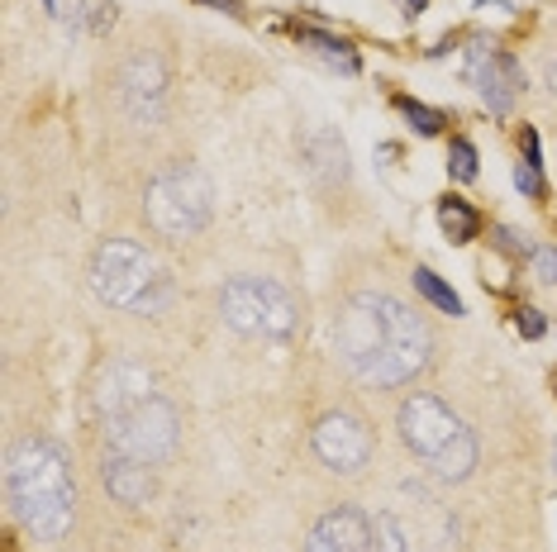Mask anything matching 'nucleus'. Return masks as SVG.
<instances>
[{
	"mask_svg": "<svg viewBox=\"0 0 557 552\" xmlns=\"http://www.w3.org/2000/svg\"><path fill=\"white\" fill-rule=\"evenodd\" d=\"M334 348L358 381L376 391L410 386L434 357V334L391 291H358L334 315Z\"/></svg>",
	"mask_w": 557,
	"mask_h": 552,
	"instance_id": "nucleus-1",
	"label": "nucleus"
},
{
	"mask_svg": "<svg viewBox=\"0 0 557 552\" xmlns=\"http://www.w3.org/2000/svg\"><path fill=\"white\" fill-rule=\"evenodd\" d=\"M96 410H100V434H106V453L162 467L176 453V443H182V414H176V405L158 391L153 376L138 362L106 367L96 391Z\"/></svg>",
	"mask_w": 557,
	"mask_h": 552,
	"instance_id": "nucleus-2",
	"label": "nucleus"
},
{
	"mask_svg": "<svg viewBox=\"0 0 557 552\" xmlns=\"http://www.w3.org/2000/svg\"><path fill=\"white\" fill-rule=\"evenodd\" d=\"M5 491L15 519L39 543H62L77 524V481H72V457L53 438H24L10 453Z\"/></svg>",
	"mask_w": 557,
	"mask_h": 552,
	"instance_id": "nucleus-3",
	"label": "nucleus"
},
{
	"mask_svg": "<svg viewBox=\"0 0 557 552\" xmlns=\"http://www.w3.org/2000/svg\"><path fill=\"white\" fill-rule=\"evenodd\" d=\"M396 424H400V443L424 462L429 476H438V481H467L476 472V457H481L476 434L434 391L405 396Z\"/></svg>",
	"mask_w": 557,
	"mask_h": 552,
	"instance_id": "nucleus-4",
	"label": "nucleus"
},
{
	"mask_svg": "<svg viewBox=\"0 0 557 552\" xmlns=\"http://www.w3.org/2000/svg\"><path fill=\"white\" fill-rule=\"evenodd\" d=\"M376 552H458L462 524L424 481H400L372 519Z\"/></svg>",
	"mask_w": 557,
	"mask_h": 552,
	"instance_id": "nucleus-5",
	"label": "nucleus"
},
{
	"mask_svg": "<svg viewBox=\"0 0 557 552\" xmlns=\"http://www.w3.org/2000/svg\"><path fill=\"white\" fill-rule=\"evenodd\" d=\"M91 291L124 315H162L172 300V272L153 248L134 238H106L91 258Z\"/></svg>",
	"mask_w": 557,
	"mask_h": 552,
	"instance_id": "nucleus-6",
	"label": "nucleus"
},
{
	"mask_svg": "<svg viewBox=\"0 0 557 552\" xmlns=\"http://www.w3.org/2000/svg\"><path fill=\"white\" fill-rule=\"evenodd\" d=\"M220 319L238 338H262V343H282L300 324V300L290 296L276 276H234L220 291Z\"/></svg>",
	"mask_w": 557,
	"mask_h": 552,
	"instance_id": "nucleus-7",
	"label": "nucleus"
},
{
	"mask_svg": "<svg viewBox=\"0 0 557 552\" xmlns=\"http://www.w3.org/2000/svg\"><path fill=\"white\" fill-rule=\"evenodd\" d=\"M144 215L162 238H196L214 215V186L196 162H172L148 181Z\"/></svg>",
	"mask_w": 557,
	"mask_h": 552,
	"instance_id": "nucleus-8",
	"label": "nucleus"
},
{
	"mask_svg": "<svg viewBox=\"0 0 557 552\" xmlns=\"http://www.w3.org/2000/svg\"><path fill=\"white\" fill-rule=\"evenodd\" d=\"M310 448L334 476H362L367 467H372V457H376V434H372V424H367L362 414L329 410V414L314 419Z\"/></svg>",
	"mask_w": 557,
	"mask_h": 552,
	"instance_id": "nucleus-9",
	"label": "nucleus"
},
{
	"mask_svg": "<svg viewBox=\"0 0 557 552\" xmlns=\"http://www.w3.org/2000/svg\"><path fill=\"white\" fill-rule=\"evenodd\" d=\"M300 552H376V529L358 505H334L310 524Z\"/></svg>",
	"mask_w": 557,
	"mask_h": 552,
	"instance_id": "nucleus-10",
	"label": "nucleus"
},
{
	"mask_svg": "<svg viewBox=\"0 0 557 552\" xmlns=\"http://www.w3.org/2000/svg\"><path fill=\"white\" fill-rule=\"evenodd\" d=\"M467 81L486 96V105L496 110V115H505V110L515 105L519 86H524V77H519L515 62L505 58L496 43H486V39L472 43V53H467Z\"/></svg>",
	"mask_w": 557,
	"mask_h": 552,
	"instance_id": "nucleus-11",
	"label": "nucleus"
},
{
	"mask_svg": "<svg viewBox=\"0 0 557 552\" xmlns=\"http://www.w3.org/2000/svg\"><path fill=\"white\" fill-rule=\"evenodd\" d=\"M120 100L124 110L138 120V124H158L162 120V100H168V72L153 53H138L120 77Z\"/></svg>",
	"mask_w": 557,
	"mask_h": 552,
	"instance_id": "nucleus-12",
	"label": "nucleus"
},
{
	"mask_svg": "<svg viewBox=\"0 0 557 552\" xmlns=\"http://www.w3.org/2000/svg\"><path fill=\"white\" fill-rule=\"evenodd\" d=\"M100 476H106V491L115 495L120 505H148L158 491L153 467H148V462H134V457H120V453H106Z\"/></svg>",
	"mask_w": 557,
	"mask_h": 552,
	"instance_id": "nucleus-13",
	"label": "nucleus"
},
{
	"mask_svg": "<svg viewBox=\"0 0 557 552\" xmlns=\"http://www.w3.org/2000/svg\"><path fill=\"white\" fill-rule=\"evenodd\" d=\"M306 158H310V172L314 177H324V181H344L348 177V148H344V138H338L334 129H320V134H310L306 138Z\"/></svg>",
	"mask_w": 557,
	"mask_h": 552,
	"instance_id": "nucleus-14",
	"label": "nucleus"
},
{
	"mask_svg": "<svg viewBox=\"0 0 557 552\" xmlns=\"http://www.w3.org/2000/svg\"><path fill=\"white\" fill-rule=\"evenodd\" d=\"M438 224H443V234H448L453 243H472L476 229H481L476 210L467 205V200H443V205H438Z\"/></svg>",
	"mask_w": 557,
	"mask_h": 552,
	"instance_id": "nucleus-15",
	"label": "nucleus"
},
{
	"mask_svg": "<svg viewBox=\"0 0 557 552\" xmlns=\"http://www.w3.org/2000/svg\"><path fill=\"white\" fill-rule=\"evenodd\" d=\"M414 291H420L429 305H438L443 315H462V300L453 286H443L438 281V272H429V267H414Z\"/></svg>",
	"mask_w": 557,
	"mask_h": 552,
	"instance_id": "nucleus-16",
	"label": "nucleus"
},
{
	"mask_svg": "<svg viewBox=\"0 0 557 552\" xmlns=\"http://www.w3.org/2000/svg\"><path fill=\"white\" fill-rule=\"evenodd\" d=\"M300 43H310L314 53H324L329 62H338L344 72H358V53L344 43V39H334V34H320V29H300Z\"/></svg>",
	"mask_w": 557,
	"mask_h": 552,
	"instance_id": "nucleus-17",
	"label": "nucleus"
},
{
	"mask_svg": "<svg viewBox=\"0 0 557 552\" xmlns=\"http://www.w3.org/2000/svg\"><path fill=\"white\" fill-rule=\"evenodd\" d=\"M448 172L458 181H476V148L467 143V138H453V148H448Z\"/></svg>",
	"mask_w": 557,
	"mask_h": 552,
	"instance_id": "nucleus-18",
	"label": "nucleus"
},
{
	"mask_svg": "<svg viewBox=\"0 0 557 552\" xmlns=\"http://www.w3.org/2000/svg\"><path fill=\"white\" fill-rule=\"evenodd\" d=\"M529 262H534L539 281H548V286H557V248H534V253H529Z\"/></svg>",
	"mask_w": 557,
	"mask_h": 552,
	"instance_id": "nucleus-19",
	"label": "nucleus"
},
{
	"mask_svg": "<svg viewBox=\"0 0 557 552\" xmlns=\"http://www.w3.org/2000/svg\"><path fill=\"white\" fill-rule=\"evenodd\" d=\"M400 110H405V115H410L414 120V129H420V134H438V115H434V110H424V105H414V100H400Z\"/></svg>",
	"mask_w": 557,
	"mask_h": 552,
	"instance_id": "nucleus-20",
	"label": "nucleus"
},
{
	"mask_svg": "<svg viewBox=\"0 0 557 552\" xmlns=\"http://www.w3.org/2000/svg\"><path fill=\"white\" fill-rule=\"evenodd\" d=\"M543 329H548V324H543L539 310H519V334H524V338H543Z\"/></svg>",
	"mask_w": 557,
	"mask_h": 552,
	"instance_id": "nucleus-21",
	"label": "nucleus"
},
{
	"mask_svg": "<svg viewBox=\"0 0 557 552\" xmlns=\"http://www.w3.org/2000/svg\"><path fill=\"white\" fill-rule=\"evenodd\" d=\"M400 5H405V15H420V5H424V0H400Z\"/></svg>",
	"mask_w": 557,
	"mask_h": 552,
	"instance_id": "nucleus-22",
	"label": "nucleus"
},
{
	"mask_svg": "<svg viewBox=\"0 0 557 552\" xmlns=\"http://www.w3.org/2000/svg\"><path fill=\"white\" fill-rule=\"evenodd\" d=\"M44 5H48V10H53V15H62V0H44Z\"/></svg>",
	"mask_w": 557,
	"mask_h": 552,
	"instance_id": "nucleus-23",
	"label": "nucleus"
},
{
	"mask_svg": "<svg viewBox=\"0 0 557 552\" xmlns=\"http://www.w3.org/2000/svg\"><path fill=\"white\" fill-rule=\"evenodd\" d=\"M548 81H553V91H557V67H553V72H548Z\"/></svg>",
	"mask_w": 557,
	"mask_h": 552,
	"instance_id": "nucleus-24",
	"label": "nucleus"
}]
</instances>
